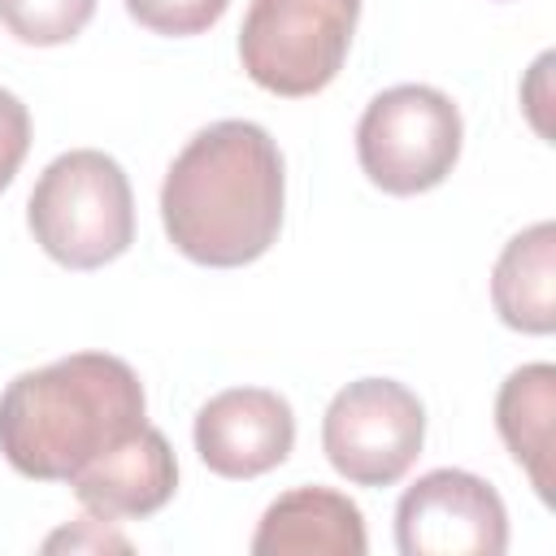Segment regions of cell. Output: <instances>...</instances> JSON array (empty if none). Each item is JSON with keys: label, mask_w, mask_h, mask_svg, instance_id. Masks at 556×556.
Masks as SVG:
<instances>
[{"label": "cell", "mask_w": 556, "mask_h": 556, "mask_svg": "<svg viewBox=\"0 0 556 556\" xmlns=\"http://www.w3.org/2000/svg\"><path fill=\"white\" fill-rule=\"evenodd\" d=\"M282 152L265 126L243 117L195 130L161 182L169 243L208 269L261 261L282 230Z\"/></svg>", "instance_id": "cell-1"}, {"label": "cell", "mask_w": 556, "mask_h": 556, "mask_svg": "<svg viewBox=\"0 0 556 556\" xmlns=\"http://www.w3.org/2000/svg\"><path fill=\"white\" fill-rule=\"evenodd\" d=\"M143 426V382L109 352L61 356L0 391V456L35 482H70Z\"/></svg>", "instance_id": "cell-2"}, {"label": "cell", "mask_w": 556, "mask_h": 556, "mask_svg": "<svg viewBox=\"0 0 556 556\" xmlns=\"http://www.w3.org/2000/svg\"><path fill=\"white\" fill-rule=\"evenodd\" d=\"M26 226L35 243L65 269H100L135 243V195L126 169L100 148H74L48 161Z\"/></svg>", "instance_id": "cell-3"}, {"label": "cell", "mask_w": 556, "mask_h": 556, "mask_svg": "<svg viewBox=\"0 0 556 556\" xmlns=\"http://www.w3.org/2000/svg\"><path fill=\"white\" fill-rule=\"evenodd\" d=\"M460 143V109L447 91L426 83L378 91L356 122V161L387 195H421L439 187L456 169Z\"/></svg>", "instance_id": "cell-4"}, {"label": "cell", "mask_w": 556, "mask_h": 556, "mask_svg": "<svg viewBox=\"0 0 556 556\" xmlns=\"http://www.w3.org/2000/svg\"><path fill=\"white\" fill-rule=\"evenodd\" d=\"M361 22V0H252L239 26L248 78L300 100L334 83Z\"/></svg>", "instance_id": "cell-5"}, {"label": "cell", "mask_w": 556, "mask_h": 556, "mask_svg": "<svg viewBox=\"0 0 556 556\" xmlns=\"http://www.w3.org/2000/svg\"><path fill=\"white\" fill-rule=\"evenodd\" d=\"M426 408L395 378H356L326 404L321 452L352 486H395L421 456Z\"/></svg>", "instance_id": "cell-6"}, {"label": "cell", "mask_w": 556, "mask_h": 556, "mask_svg": "<svg viewBox=\"0 0 556 556\" xmlns=\"http://www.w3.org/2000/svg\"><path fill=\"white\" fill-rule=\"evenodd\" d=\"M395 547L404 556H500L508 552L504 500L469 469H430L395 504Z\"/></svg>", "instance_id": "cell-7"}, {"label": "cell", "mask_w": 556, "mask_h": 556, "mask_svg": "<svg viewBox=\"0 0 556 556\" xmlns=\"http://www.w3.org/2000/svg\"><path fill=\"white\" fill-rule=\"evenodd\" d=\"M195 452L217 478H261L278 469L295 447V413L269 387L217 391L195 413Z\"/></svg>", "instance_id": "cell-8"}, {"label": "cell", "mask_w": 556, "mask_h": 556, "mask_svg": "<svg viewBox=\"0 0 556 556\" xmlns=\"http://www.w3.org/2000/svg\"><path fill=\"white\" fill-rule=\"evenodd\" d=\"M70 486H74L78 504L100 521L152 517L178 491V460H174L169 439L156 426H143L126 443H117L113 452H104L100 460L78 469L70 478Z\"/></svg>", "instance_id": "cell-9"}, {"label": "cell", "mask_w": 556, "mask_h": 556, "mask_svg": "<svg viewBox=\"0 0 556 556\" xmlns=\"http://www.w3.org/2000/svg\"><path fill=\"white\" fill-rule=\"evenodd\" d=\"M369 534L356 500L330 486H291L252 534L256 556H365Z\"/></svg>", "instance_id": "cell-10"}, {"label": "cell", "mask_w": 556, "mask_h": 556, "mask_svg": "<svg viewBox=\"0 0 556 556\" xmlns=\"http://www.w3.org/2000/svg\"><path fill=\"white\" fill-rule=\"evenodd\" d=\"M552 274H556V226L552 222H534L504 243L491 269V304L508 330H521V334L556 330Z\"/></svg>", "instance_id": "cell-11"}, {"label": "cell", "mask_w": 556, "mask_h": 556, "mask_svg": "<svg viewBox=\"0 0 556 556\" xmlns=\"http://www.w3.org/2000/svg\"><path fill=\"white\" fill-rule=\"evenodd\" d=\"M552 417H556V369L547 361L521 365L495 395V430L513 460L530 473L539 500H552Z\"/></svg>", "instance_id": "cell-12"}, {"label": "cell", "mask_w": 556, "mask_h": 556, "mask_svg": "<svg viewBox=\"0 0 556 556\" xmlns=\"http://www.w3.org/2000/svg\"><path fill=\"white\" fill-rule=\"evenodd\" d=\"M96 0H0V26L30 48H56L87 30Z\"/></svg>", "instance_id": "cell-13"}, {"label": "cell", "mask_w": 556, "mask_h": 556, "mask_svg": "<svg viewBox=\"0 0 556 556\" xmlns=\"http://www.w3.org/2000/svg\"><path fill=\"white\" fill-rule=\"evenodd\" d=\"M226 4L230 0H126V13L152 35L187 39V35H204L208 26H217Z\"/></svg>", "instance_id": "cell-14"}, {"label": "cell", "mask_w": 556, "mask_h": 556, "mask_svg": "<svg viewBox=\"0 0 556 556\" xmlns=\"http://www.w3.org/2000/svg\"><path fill=\"white\" fill-rule=\"evenodd\" d=\"M26 152H30V113L13 91L0 87V191L17 178Z\"/></svg>", "instance_id": "cell-15"}]
</instances>
